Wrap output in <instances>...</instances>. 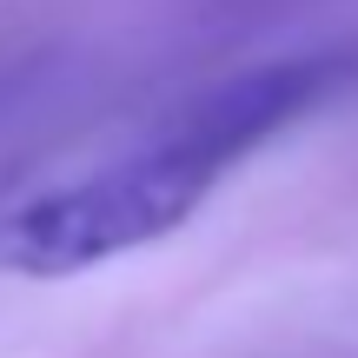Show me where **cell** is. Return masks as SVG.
Listing matches in <instances>:
<instances>
[{
    "mask_svg": "<svg viewBox=\"0 0 358 358\" xmlns=\"http://www.w3.org/2000/svg\"><path fill=\"white\" fill-rule=\"evenodd\" d=\"M226 166L232 159L186 113H173L153 140L7 206L0 213V272H13V279H73V272L106 266V259H127L186 226L213 199Z\"/></svg>",
    "mask_w": 358,
    "mask_h": 358,
    "instance_id": "6da1fadb",
    "label": "cell"
}]
</instances>
